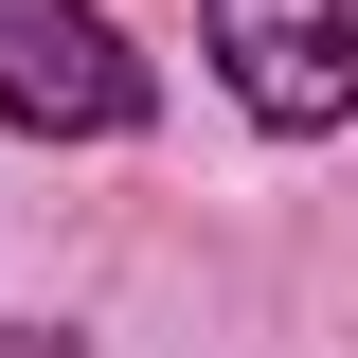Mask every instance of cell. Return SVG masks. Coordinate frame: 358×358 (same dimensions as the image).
I'll use <instances>...</instances> for the list:
<instances>
[{
	"label": "cell",
	"instance_id": "cell-1",
	"mask_svg": "<svg viewBox=\"0 0 358 358\" xmlns=\"http://www.w3.org/2000/svg\"><path fill=\"white\" fill-rule=\"evenodd\" d=\"M0 126H36V143L143 126V54L108 36V0H0Z\"/></svg>",
	"mask_w": 358,
	"mask_h": 358
},
{
	"label": "cell",
	"instance_id": "cell-2",
	"mask_svg": "<svg viewBox=\"0 0 358 358\" xmlns=\"http://www.w3.org/2000/svg\"><path fill=\"white\" fill-rule=\"evenodd\" d=\"M197 36H215L233 108L251 126H358V0H197Z\"/></svg>",
	"mask_w": 358,
	"mask_h": 358
},
{
	"label": "cell",
	"instance_id": "cell-3",
	"mask_svg": "<svg viewBox=\"0 0 358 358\" xmlns=\"http://www.w3.org/2000/svg\"><path fill=\"white\" fill-rule=\"evenodd\" d=\"M0 358H72V341H0Z\"/></svg>",
	"mask_w": 358,
	"mask_h": 358
}]
</instances>
